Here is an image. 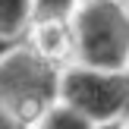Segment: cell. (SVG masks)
I'll list each match as a JSON object with an SVG mask.
<instances>
[{"instance_id": "1", "label": "cell", "mask_w": 129, "mask_h": 129, "mask_svg": "<svg viewBox=\"0 0 129 129\" xmlns=\"http://www.w3.org/2000/svg\"><path fill=\"white\" fill-rule=\"evenodd\" d=\"M60 79L63 63L50 60L35 44H0V104L25 120H38L60 101Z\"/></svg>"}, {"instance_id": "2", "label": "cell", "mask_w": 129, "mask_h": 129, "mask_svg": "<svg viewBox=\"0 0 129 129\" xmlns=\"http://www.w3.org/2000/svg\"><path fill=\"white\" fill-rule=\"evenodd\" d=\"M73 63L129 69V6L123 0H82L73 16Z\"/></svg>"}, {"instance_id": "3", "label": "cell", "mask_w": 129, "mask_h": 129, "mask_svg": "<svg viewBox=\"0 0 129 129\" xmlns=\"http://www.w3.org/2000/svg\"><path fill=\"white\" fill-rule=\"evenodd\" d=\"M60 101L73 104L98 126L129 120L126 76L113 69H98L85 63H66L60 79Z\"/></svg>"}, {"instance_id": "4", "label": "cell", "mask_w": 129, "mask_h": 129, "mask_svg": "<svg viewBox=\"0 0 129 129\" xmlns=\"http://www.w3.org/2000/svg\"><path fill=\"white\" fill-rule=\"evenodd\" d=\"M35 28V0H0V44H19Z\"/></svg>"}, {"instance_id": "5", "label": "cell", "mask_w": 129, "mask_h": 129, "mask_svg": "<svg viewBox=\"0 0 129 129\" xmlns=\"http://www.w3.org/2000/svg\"><path fill=\"white\" fill-rule=\"evenodd\" d=\"M31 129H98V123L66 101H54L38 120H31Z\"/></svg>"}, {"instance_id": "6", "label": "cell", "mask_w": 129, "mask_h": 129, "mask_svg": "<svg viewBox=\"0 0 129 129\" xmlns=\"http://www.w3.org/2000/svg\"><path fill=\"white\" fill-rule=\"evenodd\" d=\"M82 0H35V25H73Z\"/></svg>"}, {"instance_id": "7", "label": "cell", "mask_w": 129, "mask_h": 129, "mask_svg": "<svg viewBox=\"0 0 129 129\" xmlns=\"http://www.w3.org/2000/svg\"><path fill=\"white\" fill-rule=\"evenodd\" d=\"M0 129H31V120H25L22 113H16L6 104H0Z\"/></svg>"}, {"instance_id": "8", "label": "cell", "mask_w": 129, "mask_h": 129, "mask_svg": "<svg viewBox=\"0 0 129 129\" xmlns=\"http://www.w3.org/2000/svg\"><path fill=\"white\" fill-rule=\"evenodd\" d=\"M123 123H126V120H120V123H107V126H98V129H126Z\"/></svg>"}, {"instance_id": "9", "label": "cell", "mask_w": 129, "mask_h": 129, "mask_svg": "<svg viewBox=\"0 0 129 129\" xmlns=\"http://www.w3.org/2000/svg\"><path fill=\"white\" fill-rule=\"evenodd\" d=\"M123 76H126V88H129V69H126V73H123Z\"/></svg>"}, {"instance_id": "10", "label": "cell", "mask_w": 129, "mask_h": 129, "mask_svg": "<svg viewBox=\"0 0 129 129\" xmlns=\"http://www.w3.org/2000/svg\"><path fill=\"white\" fill-rule=\"evenodd\" d=\"M123 126H126V129H129V120H126V123H123Z\"/></svg>"}, {"instance_id": "11", "label": "cell", "mask_w": 129, "mask_h": 129, "mask_svg": "<svg viewBox=\"0 0 129 129\" xmlns=\"http://www.w3.org/2000/svg\"><path fill=\"white\" fill-rule=\"evenodd\" d=\"M123 3H126V6H129V0H123Z\"/></svg>"}]
</instances>
